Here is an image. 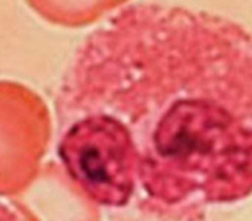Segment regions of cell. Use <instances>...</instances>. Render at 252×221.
<instances>
[{
  "mask_svg": "<svg viewBox=\"0 0 252 221\" xmlns=\"http://www.w3.org/2000/svg\"><path fill=\"white\" fill-rule=\"evenodd\" d=\"M59 161L127 221H205L252 195V34L141 1L94 29L55 100Z\"/></svg>",
  "mask_w": 252,
  "mask_h": 221,
  "instance_id": "obj_1",
  "label": "cell"
},
{
  "mask_svg": "<svg viewBox=\"0 0 252 221\" xmlns=\"http://www.w3.org/2000/svg\"><path fill=\"white\" fill-rule=\"evenodd\" d=\"M124 0H61V13L75 20L94 19Z\"/></svg>",
  "mask_w": 252,
  "mask_h": 221,
  "instance_id": "obj_2",
  "label": "cell"
}]
</instances>
